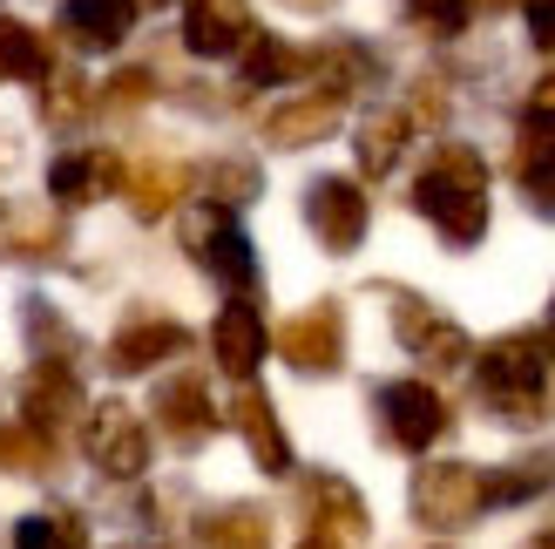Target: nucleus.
Listing matches in <instances>:
<instances>
[{"mask_svg": "<svg viewBox=\"0 0 555 549\" xmlns=\"http://www.w3.org/2000/svg\"><path fill=\"white\" fill-rule=\"evenodd\" d=\"M413 210L440 231L448 252H475L488 238V163L467 143H440L434 163L413 177Z\"/></svg>", "mask_w": 555, "mask_h": 549, "instance_id": "obj_1", "label": "nucleus"}, {"mask_svg": "<svg viewBox=\"0 0 555 549\" xmlns=\"http://www.w3.org/2000/svg\"><path fill=\"white\" fill-rule=\"evenodd\" d=\"M542 373H548V340L542 333H502V340H488L481 360H475L481 400L502 427H542L548 421Z\"/></svg>", "mask_w": 555, "mask_h": 549, "instance_id": "obj_2", "label": "nucleus"}, {"mask_svg": "<svg viewBox=\"0 0 555 549\" xmlns=\"http://www.w3.org/2000/svg\"><path fill=\"white\" fill-rule=\"evenodd\" d=\"M373 421H379V442L386 448L427 455L440 434L454 427V407L440 400L427 380H379V387H373Z\"/></svg>", "mask_w": 555, "mask_h": 549, "instance_id": "obj_3", "label": "nucleus"}, {"mask_svg": "<svg viewBox=\"0 0 555 549\" xmlns=\"http://www.w3.org/2000/svg\"><path fill=\"white\" fill-rule=\"evenodd\" d=\"M406 509H413L421 529H467L488 509L481 469L475 461H421V469H413V488H406Z\"/></svg>", "mask_w": 555, "mask_h": 549, "instance_id": "obj_4", "label": "nucleus"}, {"mask_svg": "<svg viewBox=\"0 0 555 549\" xmlns=\"http://www.w3.org/2000/svg\"><path fill=\"white\" fill-rule=\"evenodd\" d=\"M81 455L95 461L108 482H143L150 475V427L129 400H95L81 414Z\"/></svg>", "mask_w": 555, "mask_h": 549, "instance_id": "obj_5", "label": "nucleus"}, {"mask_svg": "<svg viewBox=\"0 0 555 549\" xmlns=\"http://www.w3.org/2000/svg\"><path fill=\"white\" fill-rule=\"evenodd\" d=\"M298 515H305V536H319L332 549H366V536H373L366 496H359L346 475H332V469L298 475Z\"/></svg>", "mask_w": 555, "mask_h": 549, "instance_id": "obj_6", "label": "nucleus"}, {"mask_svg": "<svg viewBox=\"0 0 555 549\" xmlns=\"http://www.w3.org/2000/svg\"><path fill=\"white\" fill-rule=\"evenodd\" d=\"M183 252H190V265H204L210 279L231 285V292H251V279H258L251 238H244L237 217L217 210V204H190V217H183Z\"/></svg>", "mask_w": 555, "mask_h": 549, "instance_id": "obj_7", "label": "nucleus"}, {"mask_svg": "<svg viewBox=\"0 0 555 549\" xmlns=\"http://www.w3.org/2000/svg\"><path fill=\"white\" fill-rule=\"evenodd\" d=\"M278 360H285L292 373L305 380H325V373H339L346 367V312H339V298H312L305 312H292L285 325H278Z\"/></svg>", "mask_w": 555, "mask_h": 549, "instance_id": "obj_8", "label": "nucleus"}, {"mask_svg": "<svg viewBox=\"0 0 555 549\" xmlns=\"http://www.w3.org/2000/svg\"><path fill=\"white\" fill-rule=\"evenodd\" d=\"M150 421L163 427V442L170 448H204L210 434H217V400H210V380L197 373V367H183V373H170V380H156V394H150Z\"/></svg>", "mask_w": 555, "mask_h": 549, "instance_id": "obj_9", "label": "nucleus"}, {"mask_svg": "<svg viewBox=\"0 0 555 549\" xmlns=\"http://www.w3.org/2000/svg\"><path fill=\"white\" fill-rule=\"evenodd\" d=\"M393 333H400V346H406L427 373H461L467 360H475V340H467L454 319H440L421 292H400V298H393Z\"/></svg>", "mask_w": 555, "mask_h": 549, "instance_id": "obj_10", "label": "nucleus"}, {"mask_svg": "<svg viewBox=\"0 0 555 549\" xmlns=\"http://www.w3.org/2000/svg\"><path fill=\"white\" fill-rule=\"evenodd\" d=\"M305 225H312V238L332 258H346V252H359V238H366L373 204L352 177H312L305 183Z\"/></svg>", "mask_w": 555, "mask_h": 549, "instance_id": "obj_11", "label": "nucleus"}, {"mask_svg": "<svg viewBox=\"0 0 555 549\" xmlns=\"http://www.w3.org/2000/svg\"><path fill=\"white\" fill-rule=\"evenodd\" d=\"M177 353H190V325L156 312V306H135L116 340H108V373H156L163 360H177Z\"/></svg>", "mask_w": 555, "mask_h": 549, "instance_id": "obj_12", "label": "nucleus"}, {"mask_svg": "<svg viewBox=\"0 0 555 549\" xmlns=\"http://www.w3.org/2000/svg\"><path fill=\"white\" fill-rule=\"evenodd\" d=\"M81 407H89V394H81V373L75 367L35 360V367L21 373V421L35 427V434H48V442H54V427L81 421Z\"/></svg>", "mask_w": 555, "mask_h": 549, "instance_id": "obj_13", "label": "nucleus"}, {"mask_svg": "<svg viewBox=\"0 0 555 549\" xmlns=\"http://www.w3.org/2000/svg\"><path fill=\"white\" fill-rule=\"evenodd\" d=\"M258 35L251 0H183V48L204 54V62H224L244 54V41Z\"/></svg>", "mask_w": 555, "mask_h": 549, "instance_id": "obj_14", "label": "nucleus"}, {"mask_svg": "<svg viewBox=\"0 0 555 549\" xmlns=\"http://www.w3.org/2000/svg\"><path fill=\"white\" fill-rule=\"evenodd\" d=\"M264 353H271L264 312L251 306V298H231V306L217 312V325H210V360H217V373H231V380L251 387V373L264 367Z\"/></svg>", "mask_w": 555, "mask_h": 549, "instance_id": "obj_15", "label": "nucleus"}, {"mask_svg": "<svg viewBox=\"0 0 555 549\" xmlns=\"http://www.w3.org/2000/svg\"><path fill=\"white\" fill-rule=\"evenodd\" d=\"M135 14H143V0H62L54 27H62L68 48H81V54H108V48L129 41Z\"/></svg>", "mask_w": 555, "mask_h": 549, "instance_id": "obj_16", "label": "nucleus"}, {"mask_svg": "<svg viewBox=\"0 0 555 549\" xmlns=\"http://www.w3.org/2000/svg\"><path fill=\"white\" fill-rule=\"evenodd\" d=\"M231 427L244 434V448H251V461H258L264 475H292V434H285V421H278L271 394L244 387V394L231 400Z\"/></svg>", "mask_w": 555, "mask_h": 549, "instance_id": "obj_17", "label": "nucleus"}, {"mask_svg": "<svg viewBox=\"0 0 555 549\" xmlns=\"http://www.w3.org/2000/svg\"><path fill=\"white\" fill-rule=\"evenodd\" d=\"M339 116H346V102H332V95H292V102H278V108H264V143L271 150H312V143H325L332 129H339Z\"/></svg>", "mask_w": 555, "mask_h": 549, "instance_id": "obj_18", "label": "nucleus"}, {"mask_svg": "<svg viewBox=\"0 0 555 549\" xmlns=\"http://www.w3.org/2000/svg\"><path fill=\"white\" fill-rule=\"evenodd\" d=\"M122 156L116 150H68V156H54L48 163V190H54V204H95L108 197V190H122Z\"/></svg>", "mask_w": 555, "mask_h": 549, "instance_id": "obj_19", "label": "nucleus"}, {"mask_svg": "<svg viewBox=\"0 0 555 549\" xmlns=\"http://www.w3.org/2000/svg\"><path fill=\"white\" fill-rule=\"evenodd\" d=\"M305 75L319 81V95L346 102L352 89H373V81H379V54L359 48V41H325V48L305 54Z\"/></svg>", "mask_w": 555, "mask_h": 549, "instance_id": "obj_20", "label": "nucleus"}, {"mask_svg": "<svg viewBox=\"0 0 555 549\" xmlns=\"http://www.w3.org/2000/svg\"><path fill=\"white\" fill-rule=\"evenodd\" d=\"M62 244H68L62 217L41 204H21L0 217V258H14V265H48V258H62Z\"/></svg>", "mask_w": 555, "mask_h": 549, "instance_id": "obj_21", "label": "nucleus"}, {"mask_svg": "<svg viewBox=\"0 0 555 549\" xmlns=\"http://www.w3.org/2000/svg\"><path fill=\"white\" fill-rule=\"evenodd\" d=\"M555 488V448H535V455H515L508 469H481V496L488 509H515V502H535Z\"/></svg>", "mask_w": 555, "mask_h": 549, "instance_id": "obj_22", "label": "nucleus"}, {"mask_svg": "<svg viewBox=\"0 0 555 549\" xmlns=\"http://www.w3.org/2000/svg\"><path fill=\"white\" fill-rule=\"evenodd\" d=\"M406 136H413L406 108H373V116L352 129V156H359V177H386V170H393V163L406 156Z\"/></svg>", "mask_w": 555, "mask_h": 549, "instance_id": "obj_23", "label": "nucleus"}, {"mask_svg": "<svg viewBox=\"0 0 555 549\" xmlns=\"http://www.w3.org/2000/svg\"><path fill=\"white\" fill-rule=\"evenodd\" d=\"M197 549H271V515L258 502H224L197 523Z\"/></svg>", "mask_w": 555, "mask_h": 549, "instance_id": "obj_24", "label": "nucleus"}, {"mask_svg": "<svg viewBox=\"0 0 555 549\" xmlns=\"http://www.w3.org/2000/svg\"><path fill=\"white\" fill-rule=\"evenodd\" d=\"M122 190H129V210L143 217V225H156V217H170L177 197L190 190V170L183 163H135V170L122 177Z\"/></svg>", "mask_w": 555, "mask_h": 549, "instance_id": "obj_25", "label": "nucleus"}, {"mask_svg": "<svg viewBox=\"0 0 555 549\" xmlns=\"http://www.w3.org/2000/svg\"><path fill=\"white\" fill-rule=\"evenodd\" d=\"M204 190V204H217V210H237V204H251L258 190H264V170L251 156H210L197 177H190Z\"/></svg>", "mask_w": 555, "mask_h": 549, "instance_id": "obj_26", "label": "nucleus"}, {"mask_svg": "<svg viewBox=\"0 0 555 549\" xmlns=\"http://www.w3.org/2000/svg\"><path fill=\"white\" fill-rule=\"evenodd\" d=\"M0 81H48V35L0 14Z\"/></svg>", "mask_w": 555, "mask_h": 549, "instance_id": "obj_27", "label": "nucleus"}, {"mask_svg": "<svg viewBox=\"0 0 555 549\" xmlns=\"http://www.w3.org/2000/svg\"><path fill=\"white\" fill-rule=\"evenodd\" d=\"M21 333H27V353L35 360H62V367H75V325L48 306V298H21Z\"/></svg>", "mask_w": 555, "mask_h": 549, "instance_id": "obj_28", "label": "nucleus"}, {"mask_svg": "<svg viewBox=\"0 0 555 549\" xmlns=\"http://www.w3.org/2000/svg\"><path fill=\"white\" fill-rule=\"evenodd\" d=\"M305 75V54L292 48V41H278V35H258L244 41V68H237V81L244 89H271V81H298Z\"/></svg>", "mask_w": 555, "mask_h": 549, "instance_id": "obj_29", "label": "nucleus"}, {"mask_svg": "<svg viewBox=\"0 0 555 549\" xmlns=\"http://www.w3.org/2000/svg\"><path fill=\"white\" fill-rule=\"evenodd\" d=\"M89 102H95V89L81 68H48V81H41V123L48 129H75L89 116Z\"/></svg>", "mask_w": 555, "mask_h": 549, "instance_id": "obj_30", "label": "nucleus"}, {"mask_svg": "<svg viewBox=\"0 0 555 549\" xmlns=\"http://www.w3.org/2000/svg\"><path fill=\"white\" fill-rule=\"evenodd\" d=\"M14 549H89V529L75 509H35L14 523Z\"/></svg>", "mask_w": 555, "mask_h": 549, "instance_id": "obj_31", "label": "nucleus"}, {"mask_svg": "<svg viewBox=\"0 0 555 549\" xmlns=\"http://www.w3.org/2000/svg\"><path fill=\"white\" fill-rule=\"evenodd\" d=\"M54 461H62V455H54V442H48V434H35V427H27V421H14V427H0V475H54Z\"/></svg>", "mask_w": 555, "mask_h": 549, "instance_id": "obj_32", "label": "nucleus"}, {"mask_svg": "<svg viewBox=\"0 0 555 549\" xmlns=\"http://www.w3.org/2000/svg\"><path fill=\"white\" fill-rule=\"evenodd\" d=\"M508 170H515V183H521V190H535V183H548V177H555V129H548V123H521Z\"/></svg>", "mask_w": 555, "mask_h": 549, "instance_id": "obj_33", "label": "nucleus"}, {"mask_svg": "<svg viewBox=\"0 0 555 549\" xmlns=\"http://www.w3.org/2000/svg\"><path fill=\"white\" fill-rule=\"evenodd\" d=\"M467 0H413V27H421V35H434V41H454L461 27H467Z\"/></svg>", "mask_w": 555, "mask_h": 549, "instance_id": "obj_34", "label": "nucleus"}, {"mask_svg": "<svg viewBox=\"0 0 555 549\" xmlns=\"http://www.w3.org/2000/svg\"><path fill=\"white\" fill-rule=\"evenodd\" d=\"M150 95H156V75L150 68H122V75H108L102 108H108V116H129V108H143Z\"/></svg>", "mask_w": 555, "mask_h": 549, "instance_id": "obj_35", "label": "nucleus"}, {"mask_svg": "<svg viewBox=\"0 0 555 549\" xmlns=\"http://www.w3.org/2000/svg\"><path fill=\"white\" fill-rule=\"evenodd\" d=\"M421 116V123H440L448 116V89H440V75H421V89H413V108H406V123Z\"/></svg>", "mask_w": 555, "mask_h": 549, "instance_id": "obj_36", "label": "nucleus"}, {"mask_svg": "<svg viewBox=\"0 0 555 549\" xmlns=\"http://www.w3.org/2000/svg\"><path fill=\"white\" fill-rule=\"evenodd\" d=\"M521 14H529V41L555 54V0H521Z\"/></svg>", "mask_w": 555, "mask_h": 549, "instance_id": "obj_37", "label": "nucleus"}, {"mask_svg": "<svg viewBox=\"0 0 555 549\" xmlns=\"http://www.w3.org/2000/svg\"><path fill=\"white\" fill-rule=\"evenodd\" d=\"M521 123H548V129H555V75H535V89H529V108H521Z\"/></svg>", "mask_w": 555, "mask_h": 549, "instance_id": "obj_38", "label": "nucleus"}, {"mask_svg": "<svg viewBox=\"0 0 555 549\" xmlns=\"http://www.w3.org/2000/svg\"><path fill=\"white\" fill-rule=\"evenodd\" d=\"M292 14H325V8H339V0H285Z\"/></svg>", "mask_w": 555, "mask_h": 549, "instance_id": "obj_39", "label": "nucleus"}, {"mask_svg": "<svg viewBox=\"0 0 555 549\" xmlns=\"http://www.w3.org/2000/svg\"><path fill=\"white\" fill-rule=\"evenodd\" d=\"M521 549H555V536H548V529H535V536H529V542H521Z\"/></svg>", "mask_w": 555, "mask_h": 549, "instance_id": "obj_40", "label": "nucleus"}, {"mask_svg": "<svg viewBox=\"0 0 555 549\" xmlns=\"http://www.w3.org/2000/svg\"><path fill=\"white\" fill-rule=\"evenodd\" d=\"M467 8H508V0H467Z\"/></svg>", "mask_w": 555, "mask_h": 549, "instance_id": "obj_41", "label": "nucleus"}, {"mask_svg": "<svg viewBox=\"0 0 555 549\" xmlns=\"http://www.w3.org/2000/svg\"><path fill=\"white\" fill-rule=\"evenodd\" d=\"M298 549H332V542H319V536H305V542H298Z\"/></svg>", "mask_w": 555, "mask_h": 549, "instance_id": "obj_42", "label": "nucleus"}, {"mask_svg": "<svg viewBox=\"0 0 555 549\" xmlns=\"http://www.w3.org/2000/svg\"><path fill=\"white\" fill-rule=\"evenodd\" d=\"M548 353H555V333H548Z\"/></svg>", "mask_w": 555, "mask_h": 549, "instance_id": "obj_43", "label": "nucleus"}, {"mask_svg": "<svg viewBox=\"0 0 555 549\" xmlns=\"http://www.w3.org/2000/svg\"><path fill=\"white\" fill-rule=\"evenodd\" d=\"M548 536H555V523H548Z\"/></svg>", "mask_w": 555, "mask_h": 549, "instance_id": "obj_44", "label": "nucleus"}]
</instances>
